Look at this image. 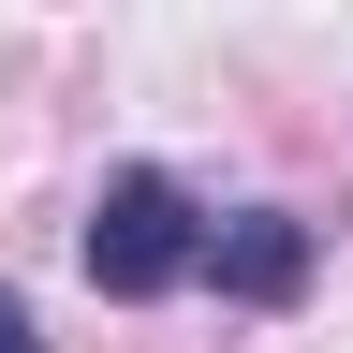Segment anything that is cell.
Instances as JSON below:
<instances>
[{"label": "cell", "instance_id": "cell-2", "mask_svg": "<svg viewBox=\"0 0 353 353\" xmlns=\"http://www.w3.org/2000/svg\"><path fill=\"white\" fill-rule=\"evenodd\" d=\"M192 280H221L236 309H294V294H309V221H294V206H236V221H206Z\"/></svg>", "mask_w": 353, "mask_h": 353}, {"label": "cell", "instance_id": "cell-1", "mask_svg": "<svg viewBox=\"0 0 353 353\" xmlns=\"http://www.w3.org/2000/svg\"><path fill=\"white\" fill-rule=\"evenodd\" d=\"M192 250H206V206L176 192L162 162H118V176H103V206H88V280H103L118 309H148V294L192 280Z\"/></svg>", "mask_w": 353, "mask_h": 353}, {"label": "cell", "instance_id": "cell-3", "mask_svg": "<svg viewBox=\"0 0 353 353\" xmlns=\"http://www.w3.org/2000/svg\"><path fill=\"white\" fill-rule=\"evenodd\" d=\"M0 353H44V324H30V294H0Z\"/></svg>", "mask_w": 353, "mask_h": 353}]
</instances>
